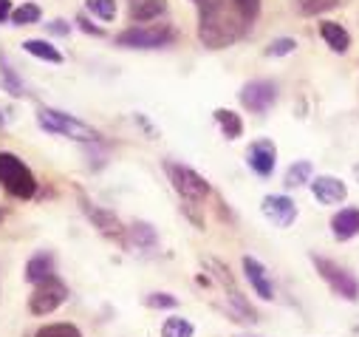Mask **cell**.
Returning <instances> with one entry per match:
<instances>
[{"instance_id": "obj_19", "label": "cell", "mask_w": 359, "mask_h": 337, "mask_svg": "<svg viewBox=\"0 0 359 337\" xmlns=\"http://www.w3.org/2000/svg\"><path fill=\"white\" fill-rule=\"evenodd\" d=\"M167 12V0H133L130 15L136 23H153Z\"/></svg>"}, {"instance_id": "obj_33", "label": "cell", "mask_w": 359, "mask_h": 337, "mask_svg": "<svg viewBox=\"0 0 359 337\" xmlns=\"http://www.w3.org/2000/svg\"><path fill=\"white\" fill-rule=\"evenodd\" d=\"M193 4L198 6V15H201V12H212V9L224 6V4H226V0H193Z\"/></svg>"}, {"instance_id": "obj_37", "label": "cell", "mask_w": 359, "mask_h": 337, "mask_svg": "<svg viewBox=\"0 0 359 337\" xmlns=\"http://www.w3.org/2000/svg\"><path fill=\"white\" fill-rule=\"evenodd\" d=\"M353 173H356V179H359V164H356V167H353Z\"/></svg>"}, {"instance_id": "obj_25", "label": "cell", "mask_w": 359, "mask_h": 337, "mask_svg": "<svg viewBox=\"0 0 359 337\" xmlns=\"http://www.w3.org/2000/svg\"><path fill=\"white\" fill-rule=\"evenodd\" d=\"M85 9L97 15L102 23H114L116 20V0H85Z\"/></svg>"}, {"instance_id": "obj_14", "label": "cell", "mask_w": 359, "mask_h": 337, "mask_svg": "<svg viewBox=\"0 0 359 337\" xmlns=\"http://www.w3.org/2000/svg\"><path fill=\"white\" fill-rule=\"evenodd\" d=\"M243 275L249 278V284H252V289L257 292V298H263V300H272L275 298V286H272V275L266 272V267L257 261V258H252V256H243Z\"/></svg>"}, {"instance_id": "obj_11", "label": "cell", "mask_w": 359, "mask_h": 337, "mask_svg": "<svg viewBox=\"0 0 359 337\" xmlns=\"http://www.w3.org/2000/svg\"><path fill=\"white\" fill-rule=\"evenodd\" d=\"M246 159H249V167H252V171H255L260 179H266V176H272V173H275V164H278V145H275L272 139H255V142L249 145Z\"/></svg>"}, {"instance_id": "obj_22", "label": "cell", "mask_w": 359, "mask_h": 337, "mask_svg": "<svg viewBox=\"0 0 359 337\" xmlns=\"http://www.w3.org/2000/svg\"><path fill=\"white\" fill-rule=\"evenodd\" d=\"M0 88H4L6 94L12 97H26V86H23V79L18 77V71L0 57Z\"/></svg>"}, {"instance_id": "obj_13", "label": "cell", "mask_w": 359, "mask_h": 337, "mask_svg": "<svg viewBox=\"0 0 359 337\" xmlns=\"http://www.w3.org/2000/svg\"><path fill=\"white\" fill-rule=\"evenodd\" d=\"M260 213L278 227H292L297 218V204L289 196H266L260 201Z\"/></svg>"}, {"instance_id": "obj_1", "label": "cell", "mask_w": 359, "mask_h": 337, "mask_svg": "<svg viewBox=\"0 0 359 337\" xmlns=\"http://www.w3.org/2000/svg\"><path fill=\"white\" fill-rule=\"evenodd\" d=\"M246 26L249 23L235 9H226V4H224V6H218L212 12H201L198 15V40L207 48L221 51V48H229L232 43H238L243 37Z\"/></svg>"}, {"instance_id": "obj_36", "label": "cell", "mask_w": 359, "mask_h": 337, "mask_svg": "<svg viewBox=\"0 0 359 337\" xmlns=\"http://www.w3.org/2000/svg\"><path fill=\"white\" fill-rule=\"evenodd\" d=\"M6 122V117H4V111H0V125H4Z\"/></svg>"}, {"instance_id": "obj_20", "label": "cell", "mask_w": 359, "mask_h": 337, "mask_svg": "<svg viewBox=\"0 0 359 337\" xmlns=\"http://www.w3.org/2000/svg\"><path fill=\"white\" fill-rule=\"evenodd\" d=\"M23 51H26V54H32V57H37V60L54 62V65L65 62L62 51H60L54 43H48V40H26V43H23Z\"/></svg>"}, {"instance_id": "obj_24", "label": "cell", "mask_w": 359, "mask_h": 337, "mask_svg": "<svg viewBox=\"0 0 359 337\" xmlns=\"http://www.w3.org/2000/svg\"><path fill=\"white\" fill-rule=\"evenodd\" d=\"M40 18H43V9L29 0V4H20L18 9H12V18L9 20L15 26H34V23H40Z\"/></svg>"}, {"instance_id": "obj_16", "label": "cell", "mask_w": 359, "mask_h": 337, "mask_svg": "<svg viewBox=\"0 0 359 337\" xmlns=\"http://www.w3.org/2000/svg\"><path fill=\"white\" fill-rule=\"evenodd\" d=\"M331 232L337 241H351L359 235V207H345L331 216Z\"/></svg>"}, {"instance_id": "obj_4", "label": "cell", "mask_w": 359, "mask_h": 337, "mask_svg": "<svg viewBox=\"0 0 359 337\" xmlns=\"http://www.w3.org/2000/svg\"><path fill=\"white\" fill-rule=\"evenodd\" d=\"M164 173H167L170 185L175 187V193L182 196L184 204H198L201 207L207 201V196L212 193L210 182L182 161H164Z\"/></svg>"}, {"instance_id": "obj_3", "label": "cell", "mask_w": 359, "mask_h": 337, "mask_svg": "<svg viewBox=\"0 0 359 337\" xmlns=\"http://www.w3.org/2000/svg\"><path fill=\"white\" fill-rule=\"evenodd\" d=\"M37 125L46 131V133H54V136H62V139H76V142H102V133L97 128H91L88 122L65 114V111H57V108H40L37 111Z\"/></svg>"}, {"instance_id": "obj_26", "label": "cell", "mask_w": 359, "mask_h": 337, "mask_svg": "<svg viewBox=\"0 0 359 337\" xmlns=\"http://www.w3.org/2000/svg\"><path fill=\"white\" fill-rule=\"evenodd\" d=\"M196 329L187 317H167L161 326V337H193Z\"/></svg>"}, {"instance_id": "obj_17", "label": "cell", "mask_w": 359, "mask_h": 337, "mask_svg": "<svg viewBox=\"0 0 359 337\" xmlns=\"http://www.w3.org/2000/svg\"><path fill=\"white\" fill-rule=\"evenodd\" d=\"M54 275V256L51 252H34V256L29 258V264H26V281L29 284H40V281H46V278H51Z\"/></svg>"}, {"instance_id": "obj_29", "label": "cell", "mask_w": 359, "mask_h": 337, "mask_svg": "<svg viewBox=\"0 0 359 337\" xmlns=\"http://www.w3.org/2000/svg\"><path fill=\"white\" fill-rule=\"evenodd\" d=\"M294 48H297V40L278 37V40H272L266 46V57H289V54H294Z\"/></svg>"}, {"instance_id": "obj_18", "label": "cell", "mask_w": 359, "mask_h": 337, "mask_svg": "<svg viewBox=\"0 0 359 337\" xmlns=\"http://www.w3.org/2000/svg\"><path fill=\"white\" fill-rule=\"evenodd\" d=\"M320 34H323L325 46H328L331 51H337V54H345V51L351 48V34L345 32V26H339V23H334V20H323V23H320Z\"/></svg>"}, {"instance_id": "obj_12", "label": "cell", "mask_w": 359, "mask_h": 337, "mask_svg": "<svg viewBox=\"0 0 359 337\" xmlns=\"http://www.w3.org/2000/svg\"><path fill=\"white\" fill-rule=\"evenodd\" d=\"M125 246L136 249V256H153L158 249V232L147 221H133L130 230H125Z\"/></svg>"}, {"instance_id": "obj_7", "label": "cell", "mask_w": 359, "mask_h": 337, "mask_svg": "<svg viewBox=\"0 0 359 337\" xmlns=\"http://www.w3.org/2000/svg\"><path fill=\"white\" fill-rule=\"evenodd\" d=\"M65 300H68V286H65L57 275H51V278H46V281L34 284V292H32V298H29V312H32L34 317H46V315L57 312Z\"/></svg>"}, {"instance_id": "obj_28", "label": "cell", "mask_w": 359, "mask_h": 337, "mask_svg": "<svg viewBox=\"0 0 359 337\" xmlns=\"http://www.w3.org/2000/svg\"><path fill=\"white\" fill-rule=\"evenodd\" d=\"M34 337H82V331L74 323H48V326H40Z\"/></svg>"}, {"instance_id": "obj_6", "label": "cell", "mask_w": 359, "mask_h": 337, "mask_svg": "<svg viewBox=\"0 0 359 337\" xmlns=\"http://www.w3.org/2000/svg\"><path fill=\"white\" fill-rule=\"evenodd\" d=\"M311 264H314L317 275L331 286L334 295H339V298H345V300H356V298H359V281H356L345 267H339L337 261H328V258H323V256H311Z\"/></svg>"}, {"instance_id": "obj_21", "label": "cell", "mask_w": 359, "mask_h": 337, "mask_svg": "<svg viewBox=\"0 0 359 337\" xmlns=\"http://www.w3.org/2000/svg\"><path fill=\"white\" fill-rule=\"evenodd\" d=\"M215 122H218V128H221V133L232 142V139H241L243 136V119L235 114V111H229V108H215Z\"/></svg>"}, {"instance_id": "obj_32", "label": "cell", "mask_w": 359, "mask_h": 337, "mask_svg": "<svg viewBox=\"0 0 359 337\" xmlns=\"http://www.w3.org/2000/svg\"><path fill=\"white\" fill-rule=\"evenodd\" d=\"M76 26H79L85 34H94V37H102V34H105L100 26H94L91 20H88V15H76Z\"/></svg>"}, {"instance_id": "obj_34", "label": "cell", "mask_w": 359, "mask_h": 337, "mask_svg": "<svg viewBox=\"0 0 359 337\" xmlns=\"http://www.w3.org/2000/svg\"><path fill=\"white\" fill-rule=\"evenodd\" d=\"M48 32H51V34H71V26H68L65 20H51V23H48Z\"/></svg>"}, {"instance_id": "obj_38", "label": "cell", "mask_w": 359, "mask_h": 337, "mask_svg": "<svg viewBox=\"0 0 359 337\" xmlns=\"http://www.w3.org/2000/svg\"><path fill=\"white\" fill-rule=\"evenodd\" d=\"M4 216H6V213H4V210H0V221H4Z\"/></svg>"}, {"instance_id": "obj_9", "label": "cell", "mask_w": 359, "mask_h": 337, "mask_svg": "<svg viewBox=\"0 0 359 337\" xmlns=\"http://www.w3.org/2000/svg\"><path fill=\"white\" fill-rule=\"evenodd\" d=\"M79 196V207H82V216L91 221L105 238H114V241H125V224L119 221V216H114L111 210L100 207L97 201H91L85 193H76Z\"/></svg>"}, {"instance_id": "obj_5", "label": "cell", "mask_w": 359, "mask_h": 337, "mask_svg": "<svg viewBox=\"0 0 359 337\" xmlns=\"http://www.w3.org/2000/svg\"><path fill=\"white\" fill-rule=\"evenodd\" d=\"M178 32L172 23H150V26H130L122 34H116V46L122 48H139V51H150V48H164L170 43H175Z\"/></svg>"}, {"instance_id": "obj_31", "label": "cell", "mask_w": 359, "mask_h": 337, "mask_svg": "<svg viewBox=\"0 0 359 337\" xmlns=\"http://www.w3.org/2000/svg\"><path fill=\"white\" fill-rule=\"evenodd\" d=\"M232 6L246 23H252L260 15V0H232Z\"/></svg>"}, {"instance_id": "obj_8", "label": "cell", "mask_w": 359, "mask_h": 337, "mask_svg": "<svg viewBox=\"0 0 359 337\" xmlns=\"http://www.w3.org/2000/svg\"><path fill=\"white\" fill-rule=\"evenodd\" d=\"M238 100L249 114H266L278 103V86L272 79H252L241 88Z\"/></svg>"}, {"instance_id": "obj_10", "label": "cell", "mask_w": 359, "mask_h": 337, "mask_svg": "<svg viewBox=\"0 0 359 337\" xmlns=\"http://www.w3.org/2000/svg\"><path fill=\"white\" fill-rule=\"evenodd\" d=\"M210 267H212V272L218 275V281H221V286H224V292H226V303H229V309L238 315V317H243V320H249V323H255V309L249 306V300L243 298V292L238 289V284H235V278H232V272L221 264V261H210Z\"/></svg>"}, {"instance_id": "obj_23", "label": "cell", "mask_w": 359, "mask_h": 337, "mask_svg": "<svg viewBox=\"0 0 359 337\" xmlns=\"http://www.w3.org/2000/svg\"><path fill=\"white\" fill-rule=\"evenodd\" d=\"M311 173H314V167H311V161L309 159H300V161H294L289 171H286V179H283V185L292 190V187H300V185H306L309 179H311Z\"/></svg>"}, {"instance_id": "obj_15", "label": "cell", "mask_w": 359, "mask_h": 337, "mask_svg": "<svg viewBox=\"0 0 359 337\" xmlns=\"http://www.w3.org/2000/svg\"><path fill=\"white\" fill-rule=\"evenodd\" d=\"M311 196L320 201V204H339L348 199V187L342 179L337 176H317L311 182Z\"/></svg>"}, {"instance_id": "obj_2", "label": "cell", "mask_w": 359, "mask_h": 337, "mask_svg": "<svg viewBox=\"0 0 359 337\" xmlns=\"http://www.w3.org/2000/svg\"><path fill=\"white\" fill-rule=\"evenodd\" d=\"M0 187L20 201H29L37 196V179L32 173V167L9 150H0Z\"/></svg>"}, {"instance_id": "obj_30", "label": "cell", "mask_w": 359, "mask_h": 337, "mask_svg": "<svg viewBox=\"0 0 359 337\" xmlns=\"http://www.w3.org/2000/svg\"><path fill=\"white\" fill-rule=\"evenodd\" d=\"M144 306H150V309H175L178 298L170 295V292H153V295L144 298Z\"/></svg>"}, {"instance_id": "obj_27", "label": "cell", "mask_w": 359, "mask_h": 337, "mask_svg": "<svg viewBox=\"0 0 359 337\" xmlns=\"http://www.w3.org/2000/svg\"><path fill=\"white\" fill-rule=\"evenodd\" d=\"M339 6V0H297V9L303 18H320Z\"/></svg>"}, {"instance_id": "obj_35", "label": "cell", "mask_w": 359, "mask_h": 337, "mask_svg": "<svg viewBox=\"0 0 359 337\" xmlns=\"http://www.w3.org/2000/svg\"><path fill=\"white\" fill-rule=\"evenodd\" d=\"M12 18V0H0V23H6Z\"/></svg>"}]
</instances>
